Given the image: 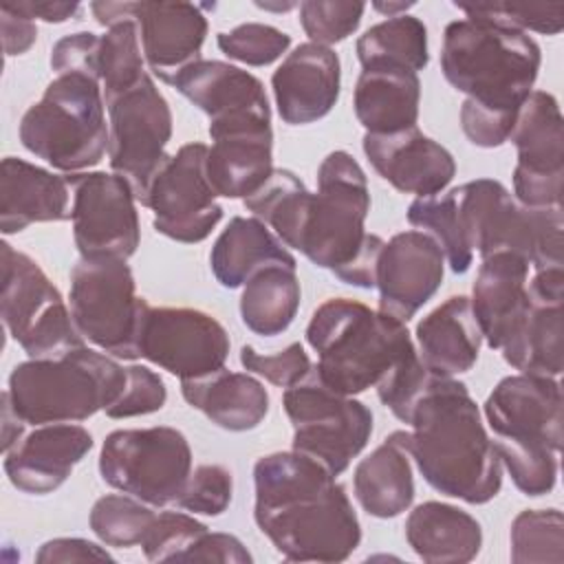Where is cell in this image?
I'll return each instance as SVG.
<instances>
[{
    "label": "cell",
    "instance_id": "5b68a950",
    "mask_svg": "<svg viewBox=\"0 0 564 564\" xmlns=\"http://www.w3.org/2000/svg\"><path fill=\"white\" fill-rule=\"evenodd\" d=\"M306 341L317 352L319 379L346 397L377 388L392 370L419 357L405 322L348 297L315 308Z\"/></svg>",
    "mask_w": 564,
    "mask_h": 564
},
{
    "label": "cell",
    "instance_id": "ffe728a7",
    "mask_svg": "<svg viewBox=\"0 0 564 564\" xmlns=\"http://www.w3.org/2000/svg\"><path fill=\"white\" fill-rule=\"evenodd\" d=\"M445 256L425 231L410 229L392 236L379 256V311L408 322L438 291Z\"/></svg>",
    "mask_w": 564,
    "mask_h": 564
},
{
    "label": "cell",
    "instance_id": "f35d334b",
    "mask_svg": "<svg viewBox=\"0 0 564 564\" xmlns=\"http://www.w3.org/2000/svg\"><path fill=\"white\" fill-rule=\"evenodd\" d=\"M408 223L438 242L454 273H465L471 267L474 251L463 236L454 189L414 198L408 207Z\"/></svg>",
    "mask_w": 564,
    "mask_h": 564
},
{
    "label": "cell",
    "instance_id": "ab89813d",
    "mask_svg": "<svg viewBox=\"0 0 564 564\" xmlns=\"http://www.w3.org/2000/svg\"><path fill=\"white\" fill-rule=\"evenodd\" d=\"M511 562L562 564L564 516L560 509H527L511 522Z\"/></svg>",
    "mask_w": 564,
    "mask_h": 564
},
{
    "label": "cell",
    "instance_id": "44dd1931",
    "mask_svg": "<svg viewBox=\"0 0 564 564\" xmlns=\"http://www.w3.org/2000/svg\"><path fill=\"white\" fill-rule=\"evenodd\" d=\"M529 308L500 348L509 366L524 375L560 377L562 372V302H564V267L540 269L527 284Z\"/></svg>",
    "mask_w": 564,
    "mask_h": 564
},
{
    "label": "cell",
    "instance_id": "5bb4252c",
    "mask_svg": "<svg viewBox=\"0 0 564 564\" xmlns=\"http://www.w3.org/2000/svg\"><path fill=\"white\" fill-rule=\"evenodd\" d=\"M207 148L200 141L181 145L154 174L143 207L152 209V225L176 242H200L223 218L216 192L207 178Z\"/></svg>",
    "mask_w": 564,
    "mask_h": 564
},
{
    "label": "cell",
    "instance_id": "f1b7e54d",
    "mask_svg": "<svg viewBox=\"0 0 564 564\" xmlns=\"http://www.w3.org/2000/svg\"><path fill=\"white\" fill-rule=\"evenodd\" d=\"M205 170L216 196H251L273 172L271 126L236 128L214 134L207 148Z\"/></svg>",
    "mask_w": 564,
    "mask_h": 564
},
{
    "label": "cell",
    "instance_id": "9c48e42d",
    "mask_svg": "<svg viewBox=\"0 0 564 564\" xmlns=\"http://www.w3.org/2000/svg\"><path fill=\"white\" fill-rule=\"evenodd\" d=\"M0 271L2 324L29 359H53L86 346L62 293L31 256L2 240Z\"/></svg>",
    "mask_w": 564,
    "mask_h": 564
},
{
    "label": "cell",
    "instance_id": "8992f818",
    "mask_svg": "<svg viewBox=\"0 0 564 564\" xmlns=\"http://www.w3.org/2000/svg\"><path fill=\"white\" fill-rule=\"evenodd\" d=\"M126 379V366L79 346L62 357L18 364L4 392L26 425L77 423L110 408L123 392Z\"/></svg>",
    "mask_w": 564,
    "mask_h": 564
},
{
    "label": "cell",
    "instance_id": "d4e9b609",
    "mask_svg": "<svg viewBox=\"0 0 564 564\" xmlns=\"http://www.w3.org/2000/svg\"><path fill=\"white\" fill-rule=\"evenodd\" d=\"M203 9L194 2H134L143 59L161 82L172 86L178 73L200 59L207 35Z\"/></svg>",
    "mask_w": 564,
    "mask_h": 564
},
{
    "label": "cell",
    "instance_id": "d590c367",
    "mask_svg": "<svg viewBox=\"0 0 564 564\" xmlns=\"http://www.w3.org/2000/svg\"><path fill=\"white\" fill-rule=\"evenodd\" d=\"M313 192L291 170L273 167L271 176L247 198L245 207L291 249H300Z\"/></svg>",
    "mask_w": 564,
    "mask_h": 564
},
{
    "label": "cell",
    "instance_id": "4dcf8cb0",
    "mask_svg": "<svg viewBox=\"0 0 564 564\" xmlns=\"http://www.w3.org/2000/svg\"><path fill=\"white\" fill-rule=\"evenodd\" d=\"M181 394L227 432L253 430L269 412V392L249 372L220 368L194 379H181Z\"/></svg>",
    "mask_w": 564,
    "mask_h": 564
},
{
    "label": "cell",
    "instance_id": "cb8c5ba5",
    "mask_svg": "<svg viewBox=\"0 0 564 564\" xmlns=\"http://www.w3.org/2000/svg\"><path fill=\"white\" fill-rule=\"evenodd\" d=\"M341 68L333 48L304 42L295 46L271 77L278 115L289 126L326 117L339 99Z\"/></svg>",
    "mask_w": 564,
    "mask_h": 564
},
{
    "label": "cell",
    "instance_id": "f6af8a7d",
    "mask_svg": "<svg viewBox=\"0 0 564 564\" xmlns=\"http://www.w3.org/2000/svg\"><path fill=\"white\" fill-rule=\"evenodd\" d=\"M207 531L203 522L183 511H161L141 540V549L150 562H183L185 553Z\"/></svg>",
    "mask_w": 564,
    "mask_h": 564
},
{
    "label": "cell",
    "instance_id": "11a10c76",
    "mask_svg": "<svg viewBox=\"0 0 564 564\" xmlns=\"http://www.w3.org/2000/svg\"><path fill=\"white\" fill-rule=\"evenodd\" d=\"M15 11L24 13L26 18H40L44 22H66L82 11L79 2H9Z\"/></svg>",
    "mask_w": 564,
    "mask_h": 564
},
{
    "label": "cell",
    "instance_id": "d6986e66",
    "mask_svg": "<svg viewBox=\"0 0 564 564\" xmlns=\"http://www.w3.org/2000/svg\"><path fill=\"white\" fill-rule=\"evenodd\" d=\"M485 419L500 441L562 447V388L555 377L509 375L485 401Z\"/></svg>",
    "mask_w": 564,
    "mask_h": 564
},
{
    "label": "cell",
    "instance_id": "277c9868",
    "mask_svg": "<svg viewBox=\"0 0 564 564\" xmlns=\"http://www.w3.org/2000/svg\"><path fill=\"white\" fill-rule=\"evenodd\" d=\"M542 64L538 42L502 22L467 15L445 26L441 70L467 99L496 117L516 119Z\"/></svg>",
    "mask_w": 564,
    "mask_h": 564
},
{
    "label": "cell",
    "instance_id": "f5cc1de1",
    "mask_svg": "<svg viewBox=\"0 0 564 564\" xmlns=\"http://www.w3.org/2000/svg\"><path fill=\"white\" fill-rule=\"evenodd\" d=\"M112 555L99 544L84 538H53L40 546L35 562L57 564V562H104Z\"/></svg>",
    "mask_w": 564,
    "mask_h": 564
},
{
    "label": "cell",
    "instance_id": "74e56055",
    "mask_svg": "<svg viewBox=\"0 0 564 564\" xmlns=\"http://www.w3.org/2000/svg\"><path fill=\"white\" fill-rule=\"evenodd\" d=\"M97 75L104 101L123 95L148 75L134 18L117 22L99 35Z\"/></svg>",
    "mask_w": 564,
    "mask_h": 564
},
{
    "label": "cell",
    "instance_id": "8d00e7d4",
    "mask_svg": "<svg viewBox=\"0 0 564 564\" xmlns=\"http://www.w3.org/2000/svg\"><path fill=\"white\" fill-rule=\"evenodd\" d=\"M361 66L394 64L414 73L423 70L430 62L427 29L414 15L388 18L359 35L355 44Z\"/></svg>",
    "mask_w": 564,
    "mask_h": 564
},
{
    "label": "cell",
    "instance_id": "6f0895ef",
    "mask_svg": "<svg viewBox=\"0 0 564 564\" xmlns=\"http://www.w3.org/2000/svg\"><path fill=\"white\" fill-rule=\"evenodd\" d=\"M26 423L13 410L7 392H2V452H7L22 434Z\"/></svg>",
    "mask_w": 564,
    "mask_h": 564
},
{
    "label": "cell",
    "instance_id": "484cf974",
    "mask_svg": "<svg viewBox=\"0 0 564 564\" xmlns=\"http://www.w3.org/2000/svg\"><path fill=\"white\" fill-rule=\"evenodd\" d=\"M529 260L513 251L482 258L469 302L489 348L500 350L529 308Z\"/></svg>",
    "mask_w": 564,
    "mask_h": 564
},
{
    "label": "cell",
    "instance_id": "60d3db41",
    "mask_svg": "<svg viewBox=\"0 0 564 564\" xmlns=\"http://www.w3.org/2000/svg\"><path fill=\"white\" fill-rule=\"evenodd\" d=\"M154 511L143 500L130 494H106L90 509V529L108 546L141 544L154 520Z\"/></svg>",
    "mask_w": 564,
    "mask_h": 564
},
{
    "label": "cell",
    "instance_id": "91938a15",
    "mask_svg": "<svg viewBox=\"0 0 564 564\" xmlns=\"http://www.w3.org/2000/svg\"><path fill=\"white\" fill-rule=\"evenodd\" d=\"M256 7L264 9V11H289L293 7H300L295 2H282V4H271V2H256Z\"/></svg>",
    "mask_w": 564,
    "mask_h": 564
},
{
    "label": "cell",
    "instance_id": "f907efd6",
    "mask_svg": "<svg viewBox=\"0 0 564 564\" xmlns=\"http://www.w3.org/2000/svg\"><path fill=\"white\" fill-rule=\"evenodd\" d=\"M97 51H99V35L90 31L64 35L51 48V68L55 70V75L84 73L99 79Z\"/></svg>",
    "mask_w": 564,
    "mask_h": 564
},
{
    "label": "cell",
    "instance_id": "e0dca14e",
    "mask_svg": "<svg viewBox=\"0 0 564 564\" xmlns=\"http://www.w3.org/2000/svg\"><path fill=\"white\" fill-rule=\"evenodd\" d=\"M509 141L518 150L513 194L524 207H562L564 119L557 99L531 90L522 101Z\"/></svg>",
    "mask_w": 564,
    "mask_h": 564
},
{
    "label": "cell",
    "instance_id": "603a6c76",
    "mask_svg": "<svg viewBox=\"0 0 564 564\" xmlns=\"http://www.w3.org/2000/svg\"><path fill=\"white\" fill-rule=\"evenodd\" d=\"M361 145L383 181L403 194H416V198L443 192L456 174L452 152L416 126L394 134L366 132Z\"/></svg>",
    "mask_w": 564,
    "mask_h": 564
},
{
    "label": "cell",
    "instance_id": "2e32d148",
    "mask_svg": "<svg viewBox=\"0 0 564 564\" xmlns=\"http://www.w3.org/2000/svg\"><path fill=\"white\" fill-rule=\"evenodd\" d=\"M137 352L178 379H194L225 368L229 335L205 311L148 304L139 322Z\"/></svg>",
    "mask_w": 564,
    "mask_h": 564
},
{
    "label": "cell",
    "instance_id": "4316f807",
    "mask_svg": "<svg viewBox=\"0 0 564 564\" xmlns=\"http://www.w3.org/2000/svg\"><path fill=\"white\" fill-rule=\"evenodd\" d=\"M70 220V185L24 159L7 156L0 165V231L18 234L33 223Z\"/></svg>",
    "mask_w": 564,
    "mask_h": 564
},
{
    "label": "cell",
    "instance_id": "6da1fadb",
    "mask_svg": "<svg viewBox=\"0 0 564 564\" xmlns=\"http://www.w3.org/2000/svg\"><path fill=\"white\" fill-rule=\"evenodd\" d=\"M258 529L289 562H344L361 542L346 489L315 458L289 449L253 465Z\"/></svg>",
    "mask_w": 564,
    "mask_h": 564
},
{
    "label": "cell",
    "instance_id": "d6a6232c",
    "mask_svg": "<svg viewBox=\"0 0 564 564\" xmlns=\"http://www.w3.org/2000/svg\"><path fill=\"white\" fill-rule=\"evenodd\" d=\"M405 540L427 564H465L478 555L482 529L467 511L447 502L427 500L410 511Z\"/></svg>",
    "mask_w": 564,
    "mask_h": 564
},
{
    "label": "cell",
    "instance_id": "30bf717a",
    "mask_svg": "<svg viewBox=\"0 0 564 564\" xmlns=\"http://www.w3.org/2000/svg\"><path fill=\"white\" fill-rule=\"evenodd\" d=\"M70 315L82 337L110 357L139 359L137 333L148 300L121 258H82L70 271Z\"/></svg>",
    "mask_w": 564,
    "mask_h": 564
},
{
    "label": "cell",
    "instance_id": "7402d4cb",
    "mask_svg": "<svg viewBox=\"0 0 564 564\" xmlns=\"http://www.w3.org/2000/svg\"><path fill=\"white\" fill-rule=\"evenodd\" d=\"M93 436L73 423L33 425L4 452V471L24 494L44 496L66 482L73 467L90 452Z\"/></svg>",
    "mask_w": 564,
    "mask_h": 564
},
{
    "label": "cell",
    "instance_id": "e575fe53",
    "mask_svg": "<svg viewBox=\"0 0 564 564\" xmlns=\"http://www.w3.org/2000/svg\"><path fill=\"white\" fill-rule=\"evenodd\" d=\"M295 269L289 264H269L242 284L240 317L251 333L275 337L291 326L302 297Z\"/></svg>",
    "mask_w": 564,
    "mask_h": 564
},
{
    "label": "cell",
    "instance_id": "db71d44e",
    "mask_svg": "<svg viewBox=\"0 0 564 564\" xmlns=\"http://www.w3.org/2000/svg\"><path fill=\"white\" fill-rule=\"evenodd\" d=\"M0 22H2V46H4V55L13 57V55H22L26 53L35 37H37V29L35 22L31 18H26L24 13L15 11L9 2H4L0 7Z\"/></svg>",
    "mask_w": 564,
    "mask_h": 564
},
{
    "label": "cell",
    "instance_id": "ac0fdd59",
    "mask_svg": "<svg viewBox=\"0 0 564 564\" xmlns=\"http://www.w3.org/2000/svg\"><path fill=\"white\" fill-rule=\"evenodd\" d=\"M172 86L209 117V137L247 126H271V106L262 82L220 59H198L176 75Z\"/></svg>",
    "mask_w": 564,
    "mask_h": 564
},
{
    "label": "cell",
    "instance_id": "7dc6e473",
    "mask_svg": "<svg viewBox=\"0 0 564 564\" xmlns=\"http://www.w3.org/2000/svg\"><path fill=\"white\" fill-rule=\"evenodd\" d=\"M465 15H478L489 18L496 22H502L507 26H513L518 31H538L544 35H557L564 29V4H456Z\"/></svg>",
    "mask_w": 564,
    "mask_h": 564
},
{
    "label": "cell",
    "instance_id": "f546056e",
    "mask_svg": "<svg viewBox=\"0 0 564 564\" xmlns=\"http://www.w3.org/2000/svg\"><path fill=\"white\" fill-rule=\"evenodd\" d=\"M419 101L421 82L414 70L394 64L361 66L352 106L368 134H394L414 128Z\"/></svg>",
    "mask_w": 564,
    "mask_h": 564
},
{
    "label": "cell",
    "instance_id": "7c38bea8",
    "mask_svg": "<svg viewBox=\"0 0 564 564\" xmlns=\"http://www.w3.org/2000/svg\"><path fill=\"white\" fill-rule=\"evenodd\" d=\"M284 412L293 425V449L319 460L333 476L348 469L372 434V412L357 399L330 390L311 372L284 388Z\"/></svg>",
    "mask_w": 564,
    "mask_h": 564
},
{
    "label": "cell",
    "instance_id": "7bdbcfd3",
    "mask_svg": "<svg viewBox=\"0 0 564 564\" xmlns=\"http://www.w3.org/2000/svg\"><path fill=\"white\" fill-rule=\"evenodd\" d=\"M218 48L247 66H267L280 59L291 46V35L262 22H245L216 37Z\"/></svg>",
    "mask_w": 564,
    "mask_h": 564
},
{
    "label": "cell",
    "instance_id": "681fc988",
    "mask_svg": "<svg viewBox=\"0 0 564 564\" xmlns=\"http://www.w3.org/2000/svg\"><path fill=\"white\" fill-rule=\"evenodd\" d=\"M240 364L245 366V370L264 377L269 383L278 388H291L293 383L302 381L313 368L300 341H293L284 350H278L273 355H262L253 346H242Z\"/></svg>",
    "mask_w": 564,
    "mask_h": 564
},
{
    "label": "cell",
    "instance_id": "3957f363",
    "mask_svg": "<svg viewBox=\"0 0 564 564\" xmlns=\"http://www.w3.org/2000/svg\"><path fill=\"white\" fill-rule=\"evenodd\" d=\"M370 192L366 172L346 150L330 152L317 170L300 249L315 267L359 289L377 284L386 240L366 231Z\"/></svg>",
    "mask_w": 564,
    "mask_h": 564
},
{
    "label": "cell",
    "instance_id": "836d02e7",
    "mask_svg": "<svg viewBox=\"0 0 564 564\" xmlns=\"http://www.w3.org/2000/svg\"><path fill=\"white\" fill-rule=\"evenodd\" d=\"M269 264L297 267L289 247L256 216H234L209 251L212 273L225 289L242 286Z\"/></svg>",
    "mask_w": 564,
    "mask_h": 564
},
{
    "label": "cell",
    "instance_id": "ee69618b",
    "mask_svg": "<svg viewBox=\"0 0 564 564\" xmlns=\"http://www.w3.org/2000/svg\"><path fill=\"white\" fill-rule=\"evenodd\" d=\"M364 11V2L304 0L300 2V24L313 44L330 48L357 31Z\"/></svg>",
    "mask_w": 564,
    "mask_h": 564
},
{
    "label": "cell",
    "instance_id": "8fae6325",
    "mask_svg": "<svg viewBox=\"0 0 564 564\" xmlns=\"http://www.w3.org/2000/svg\"><path fill=\"white\" fill-rule=\"evenodd\" d=\"M99 474L106 485L150 507L176 505L192 474V449L176 427L115 430L104 438Z\"/></svg>",
    "mask_w": 564,
    "mask_h": 564
},
{
    "label": "cell",
    "instance_id": "7a4b0ae2",
    "mask_svg": "<svg viewBox=\"0 0 564 564\" xmlns=\"http://www.w3.org/2000/svg\"><path fill=\"white\" fill-rule=\"evenodd\" d=\"M408 425L410 456L436 491L485 505L500 491L502 463L467 386L432 375Z\"/></svg>",
    "mask_w": 564,
    "mask_h": 564
},
{
    "label": "cell",
    "instance_id": "9f6ffc18",
    "mask_svg": "<svg viewBox=\"0 0 564 564\" xmlns=\"http://www.w3.org/2000/svg\"><path fill=\"white\" fill-rule=\"evenodd\" d=\"M90 11L101 26H112L134 18V2H93Z\"/></svg>",
    "mask_w": 564,
    "mask_h": 564
},
{
    "label": "cell",
    "instance_id": "9a60e30c",
    "mask_svg": "<svg viewBox=\"0 0 564 564\" xmlns=\"http://www.w3.org/2000/svg\"><path fill=\"white\" fill-rule=\"evenodd\" d=\"M66 178L73 238L82 258L134 256L141 229L130 183L115 172H77Z\"/></svg>",
    "mask_w": 564,
    "mask_h": 564
},
{
    "label": "cell",
    "instance_id": "83f0119b",
    "mask_svg": "<svg viewBox=\"0 0 564 564\" xmlns=\"http://www.w3.org/2000/svg\"><path fill=\"white\" fill-rule=\"evenodd\" d=\"M423 366L436 377H456L478 361L482 333L465 295H452L416 324Z\"/></svg>",
    "mask_w": 564,
    "mask_h": 564
},
{
    "label": "cell",
    "instance_id": "ba28073f",
    "mask_svg": "<svg viewBox=\"0 0 564 564\" xmlns=\"http://www.w3.org/2000/svg\"><path fill=\"white\" fill-rule=\"evenodd\" d=\"M452 189L463 236L480 258L513 251L535 271L564 267L562 207H524L494 178H474Z\"/></svg>",
    "mask_w": 564,
    "mask_h": 564
},
{
    "label": "cell",
    "instance_id": "680465c9",
    "mask_svg": "<svg viewBox=\"0 0 564 564\" xmlns=\"http://www.w3.org/2000/svg\"><path fill=\"white\" fill-rule=\"evenodd\" d=\"M372 7L388 18H397V15H405V11L414 7V2H372Z\"/></svg>",
    "mask_w": 564,
    "mask_h": 564
},
{
    "label": "cell",
    "instance_id": "52a82bcc",
    "mask_svg": "<svg viewBox=\"0 0 564 564\" xmlns=\"http://www.w3.org/2000/svg\"><path fill=\"white\" fill-rule=\"evenodd\" d=\"M99 79L84 73L55 75L40 101L20 119L22 145L66 174L95 167L108 152V123Z\"/></svg>",
    "mask_w": 564,
    "mask_h": 564
},
{
    "label": "cell",
    "instance_id": "1f68e13d",
    "mask_svg": "<svg viewBox=\"0 0 564 564\" xmlns=\"http://www.w3.org/2000/svg\"><path fill=\"white\" fill-rule=\"evenodd\" d=\"M352 489L357 502L375 518H397L414 500L410 432L397 430L359 460Z\"/></svg>",
    "mask_w": 564,
    "mask_h": 564
},
{
    "label": "cell",
    "instance_id": "4fadbf2b",
    "mask_svg": "<svg viewBox=\"0 0 564 564\" xmlns=\"http://www.w3.org/2000/svg\"><path fill=\"white\" fill-rule=\"evenodd\" d=\"M108 108V163L123 176L137 200L170 156L165 145L172 137V110L150 75L123 95L106 101Z\"/></svg>",
    "mask_w": 564,
    "mask_h": 564
},
{
    "label": "cell",
    "instance_id": "816d5d0a",
    "mask_svg": "<svg viewBox=\"0 0 564 564\" xmlns=\"http://www.w3.org/2000/svg\"><path fill=\"white\" fill-rule=\"evenodd\" d=\"M183 562H227V564H249L253 562L247 546L231 533H212L209 529L194 542L185 553Z\"/></svg>",
    "mask_w": 564,
    "mask_h": 564
},
{
    "label": "cell",
    "instance_id": "b9f144b4",
    "mask_svg": "<svg viewBox=\"0 0 564 564\" xmlns=\"http://www.w3.org/2000/svg\"><path fill=\"white\" fill-rule=\"evenodd\" d=\"M500 463L507 467L513 485L527 496H544L557 480V454L544 445L513 441H494Z\"/></svg>",
    "mask_w": 564,
    "mask_h": 564
},
{
    "label": "cell",
    "instance_id": "c3c4849f",
    "mask_svg": "<svg viewBox=\"0 0 564 564\" xmlns=\"http://www.w3.org/2000/svg\"><path fill=\"white\" fill-rule=\"evenodd\" d=\"M126 370H128L126 388L119 394V399L104 410L106 416L130 419V416L159 412L167 401V390L161 375H156L148 366H137V364L126 366Z\"/></svg>",
    "mask_w": 564,
    "mask_h": 564
},
{
    "label": "cell",
    "instance_id": "bcb514c9",
    "mask_svg": "<svg viewBox=\"0 0 564 564\" xmlns=\"http://www.w3.org/2000/svg\"><path fill=\"white\" fill-rule=\"evenodd\" d=\"M234 498L231 471L223 465H198L192 469L176 507L200 516H220Z\"/></svg>",
    "mask_w": 564,
    "mask_h": 564
}]
</instances>
